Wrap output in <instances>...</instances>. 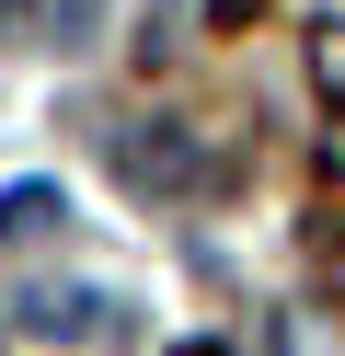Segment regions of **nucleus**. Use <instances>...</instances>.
<instances>
[{
    "instance_id": "1",
    "label": "nucleus",
    "mask_w": 345,
    "mask_h": 356,
    "mask_svg": "<svg viewBox=\"0 0 345 356\" xmlns=\"http://www.w3.org/2000/svg\"><path fill=\"white\" fill-rule=\"evenodd\" d=\"M115 161H127V184H161V195H184V184H196V172H207V149L184 138L173 115H161L150 138H127V149H115Z\"/></svg>"
},
{
    "instance_id": "2",
    "label": "nucleus",
    "mask_w": 345,
    "mask_h": 356,
    "mask_svg": "<svg viewBox=\"0 0 345 356\" xmlns=\"http://www.w3.org/2000/svg\"><path fill=\"white\" fill-rule=\"evenodd\" d=\"M23 333H69V345H81V333H104V299H92V287H35V299H23Z\"/></svg>"
},
{
    "instance_id": "4",
    "label": "nucleus",
    "mask_w": 345,
    "mask_h": 356,
    "mask_svg": "<svg viewBox=\"0 0 345 356\" xmlns=\"http://www.w3.org/2000/svg\"><path fill=\"white\" fill-rule=\"evenodd\" d=\"M23 12H35V0H0V35H12V24H23Z\"/></svg>"
},
{
    "instance_id": "5",
    "label": "nucleus",
    "mask_w": 345,
    "mask_h": 356,
    "mask_svg": "<svg viewBox=\"0 0 345 356\" xmlns=\"http://www.w3.org/2000/svg\"><path fill=\"white\" fill-rule=\"evenodd\" d=\"M184 356H219V345H184Z\"/></svg>"
},
{
    "instance_id": "3",
    "label": "nucleus",
    "mask_w": 345,
    "mask_h": 356,
    "mask_svg": "<svg viewBox=\"0 0 345 356\" xmlns=\"http://www.w3.org/2000/svg\"><path fill=\"white\" fill-rule=\"evenodd\" d=\"M46 207H58V195H46V184H23V195H0V241H23V230H46Z\"/></svg>"
}]
</instances>
